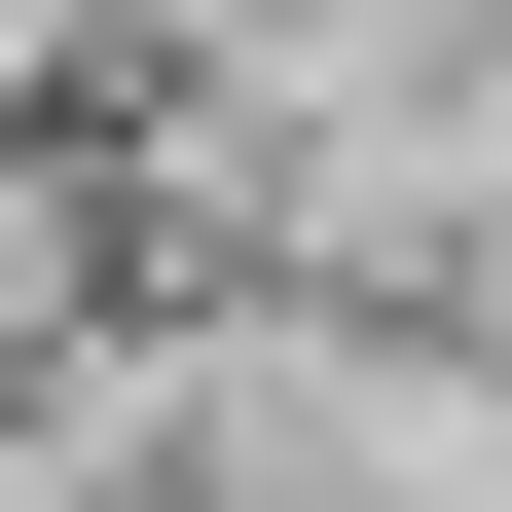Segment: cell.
<instances>
[{
  "mask_svg": "<svg viewBox=\"0 0 512 512\" xmlns=\"http://www.w3.org/2000/svg\"><path fill=\"white\" fill-rule=\"evenodd\" d=\"M0 37H37V0H0Z\"/></svg>",
  "mask_w": 512,
  "mask_h": 512,
  "instance_id": "cell-1",
  "label": "cell"
}]
</instances>
